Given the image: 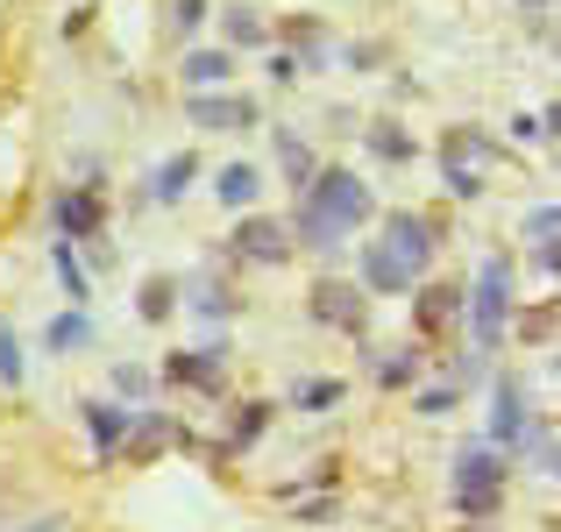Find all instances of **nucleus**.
Wrapping results in <instances>:
<instances>
[{"instance_id": "nucleus-24", "label": "nucleus", "mask_w": 561, "mask_h": 532, "mask_svg": "<svg viewBox=\"0 0 561 532\" xmlns=\"http://www.w3.org/2000/svg\"><path fill=\"white\" fill-rule=\"evenodd\" d=\"M22 532H65V519H36V525H22Z\"/></svg>"}, {"instance_id": "nucleus-1", "label": "nucleus", "mask_w": 561, "mask_h": 532, "mask_svg": "<svg viewBox=\"0 0 561 532\" xmlns=\"http://www.w3.org/2000/svg\"><path fill=\"white\" fill-rule=\"evenodd\" d=\"M370 213V185L363 177H348V171H320V177H306V199H299V228H306V242H342L356 220Z\"/></svg>"}, {"instance_id": "nucleus-20", "label": "nucleus", "mask_w": 561, "mask_h": 532, "mask_svg": "<svg viewBox=\"0 0 561 532\" xmlns=\"http://www.w3.org/2000/svg\"><path fill=\"white\" fill-rule=\"evenodd\" d=\"M122 426L128 419H114V412H93V433H100V448H107V454H114V440H122Z\"/></svg>"}, {"instance_id": "nucleus-9", "label": "nucleus", "mask_w": 561, "mask_h": 532, "mask_svg": "<svg viewBox=\"0 0 561 532\" xmlns=\"http://www.w3.org/2000/svg\"><path fill=\"white\" fill-rule=\"evenodd\" d=\"M313 305H320V320H334V327H356V320H363V299L348 285H320Z\"/></svg>"}, {"instance_id": "nucleus-7", "label": "nucleus", "mask_w": 561, "mask_h": 532, "mask_svg": "<svg viewBox=\"0 0 561 532\" xmlns=\"http://www.w3.org/2000/svg\"><path fill=\"white\" fill-rule=\"evenodd\" d=\"M234 248H242V256H256V263H285V228H271V220H249L242 234H234Z\"/></svg>"}, {"instance_id": "nucleus-5", "label": "nucleus", "mask_w": 561, "mask_h": 532, "mask_svg": "<svg viewBox=\"0 0 561 532\" xmlns=\"http://www.w3.org/2000/svg\"><path fill=\"white\" fill-rule=\"evenodd\" d=\"M377 248H383V256H391L405 277H420L426 263H434V228H426V220H412V213H398L391 228H383V242H377Z\"/></svg>"}, {"instance_id": "nucleus-23", "label": "nucleus", "mask_w": 561, "mask_h": 532, "mask_svg": "<svg viewBox=\"0 0 561 532\" xmlns=\"http://www.w3.org/2000/svg\"><path fill=\"white\" fill-rule=\"evenodd\" d=\"M171 28H199V0H179V8H171Z\"/></svg>"}, {"instance_id": "nucleus-15", "label": "nucleus", "mask_w": 561, "mask_h": 532, "mask_svg": "<svg viewBox=\"0 0 561 532\" xmlns=\"http://www.w3.org/2000/svg\"><path fill=\"white\" fill-rule=\"evenodd\" d=\"M185 185H192V157H171V164L157 171V199H179Z\"/></svg>"}, {"instance_id": "nucleus-10", "label": "nucleus", "mask_w": 561, "mask_h": 532, "mask_svg": "<svg viewBox=\"0 0 561 532\" xmlns=\"http://www.w3.org/2000/svg\"><path fill=\"white\" fill-rule=\"evenodd\" d=\"M526 234H534L540 270H554V234H561V213H554V206H534V213H526Z\"/></svg>"}, {"instance_id": "nucleus-8", "label": "nucleus", "mask_w": 561, "mask_h": 532, "mask_svg": "<svg viewBox=\"0 0 561 532\" xmlns=\"http://www.w3.org/2000/svg\"><path fill=\"white\" fill-rule=\"evenodd\" d=\"M192 122L199 128H242L249 100H220V93H192Z\"/></svg>"}, {"instance_id": "nucleus-21", "label": "nucleus", "mask_w": 561, "mask_h": 532, "mask_svg": "<svg viewBox=\"0 0 561 532\" xmlns=\"http://www.w3.org/2000/svg\"><path fill=\"white\" fill-rule=\"evenodd\" d=\"M370 142H377V157H412V142H405V136H398V128H377V136H370Z\"/></svg>"}, {"instance_id": "nucleus-17", "label": "nucleus", "mask_w": 561, "mask_h": 532, "mask_svg": "<svg viewBox=\"0 0 561 532\" xmlns=\"http://www.w3.org/2000/svg\"><path fill=\"white\" fill-rule=\"evenodd\" d=\"M228 36H234V43H263V22H256L249 8H234V14H228Z\"/></svg>"}, {"instance_id": "nucleus-2", "label": "nucleus", "mask_w": 561, "mask_h": 532, "mask_svg": "<svg viewBox=\"0 0 561 532\" xmlns=\"http://www.w3.org/2000/svg\"><path fill=\"white\" fill-rule=\"evenodd\" d=\"M497 497H505V462L497 454H462L455 462V505H462V519H491Z\"/></svg>"}, {"instance_id": "nucleus-19", "label": "nucleus", "mask_w": 561, "mask_h": 532, "mask_svg": "<svg viewBox=\"0 0 561 532\" xmlns=\"http://www.w3.org/2000/svg\"><path fill=\"white\" fill-rule=\"evenodd\" d=\"M0 377L22 383V355H14V334H8V327H0Z\"/></svg>"}, {"instance_id": "nucleus-3", "label": "nucleus", "mask_w": 561, "mask_h": 532, "mask_svg": "<svg viewBox=\"0 0 561 532\" xmlns=\"http://www.w3.org/2000/svg\"><path fill=\"white\" fill-rule=\"evenodd\" d=\"M505 299H512V263L491 256L477 277V299H469V327H477V348H497L505 342Z\"/></svg>"}, {"instance_id": "nucleus-14", "label": "nucleus", "mask_w": 561, "mask_h": 532, "mask_svg": "<svg viewBox=\"0 0 561 532\" xmlns=\"http://www.w3.org/2000/svg\"><path fill=\"white\" fill-rule=\"evenodd\" d=\"M57 220H65V234H85V228L100 220V206H93V199L79 192V199H65V206H57Z\"/></svg>"}, {"instance_id": "nucleus-13", "label": "nucleus", "mask_w": 561, "mask_h": 532, "mask_svg": "<svg viewBox=\"0 0 561 532\" xmlns=\"http://www.w3.org/2000/svg\"><path fill=\"white\" fill-rule=\"evenodd\" d=\"M363 277H370V291H405V270H398L383 248H370V256H363Z\"/></svg>"}, {"instance_id": "nucleus-12", "label": "nucleus", "mask_w": 561, "mask_h": 532, "mask_svg": "<svg viewBox=\"0 0 561 532\" xmlns=\"http://www.w3.org/2000/svg\"><path fill=\"white\" fill-rule=\"evenodd\" d=\"M214 192H220V206H249V199H256V171H249V164H228Z\"/></svg>"}, {"instance_id": "nucleus-18", "label": "nucleus", "mask_w": 561, "mask_h": 532, "mask_svg": "<svg viewBox=\"0 0 561 532\" xmlns=\"http://www.w3.org/2000/svg\"><path fill=\"white\" fill-rule=\"evenodd\" d=\"M79 342H85V320H57V327H50V348H57V355L79 348Z\"/></svg>"}, {"instance_id": "nucleus-22", "label": "nucleus", "mask_w": 561, "mask_h": 532, "mask_svg": "<svg viewBox=\"0 0 561 532\" xmlns=\"http://www.w3.org/2000/svg\"><path fill=\"white\" fill-rule=\"evenodd\" d=\"M142 313L164 320V313H171V285H150V291H142Z\"/></svg>"}, {"instance_id": "nucleus-6", "label": "nucleus", "mask_w": 561, "mask_h": 532, "mask_svg": "<svg viewBox=\"0 0 561 532\" xmlns=\"http://www.w3.org/2000/svg\"><path fill=\"white\" fill-rule=\"evenodd\" d=\"M526 426H534L526 391H519V383H497V419H491V433H497V440H526Z\"/></svg>"}, {"instance_id": "nucleus-4", "label": "nucleus", "mask_w": 561, "mask_h": 532, "mask_svg": "<svg viewBox=\"0 0 561 532\" xmlns=\"http://www.w3.org/2000/svg\"><path fill=\"white\" fill-rule=\"evenodd\" d=\"M440 171H448V192L477 199V192H483V171H491V142H483L477 128L448 136V142H440Z\"/></svg>"}, {"instance_id": "nucleus-16", "label": "nucleus", "mask_w": 561, "mask_h": 532, "mask_svg": "<svg viewBox=\"0 0 561 532\" xmlns=\"http://www.w3.org/2000/svg\"><path fill=\"white\" fill-rule=\"evenodd\" d=\"M277 157H285V171L299 177V185L313 177V150H306V142H291V136H285V142H277Z\"/></svg>"}, {"instance_id": "nucleus-11", "label": "nucleus", "mask_w": 561, "mask_h": 532, "mask_svg": "<svg viewBox=\"0 0 561 532\" xmlns=\"http://www.w3.org/2000/svg\"><path fill=\"white\" fill-rule=\"evenodd\" d=\"M228 71H234V57H220V50H199V57H185V79L199 85V93H206V85H220Z\"/></svg>"}]
</instances>
